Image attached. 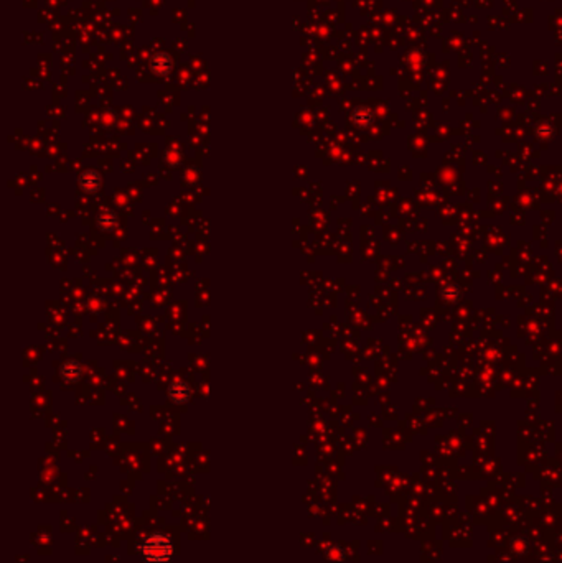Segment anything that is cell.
Masks as SVG:
<instances>
[{"mask_svg": "<svg viewBox=\"0 0 562 563\" xmlns=\"http://www.w3.org/2000/svg\"><path fill=\"white\" fill-rule=\"evenodd\" d=\"M138 552H140L144 560L150 563H167L173 557V544H171L168 535L154 532L142 539Z\"/></svg>", "mask_w": 562, "mask_h": 563, "instance_id": "cell-1", "label": "cell"}]
</instances>
